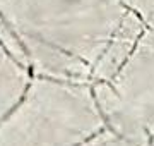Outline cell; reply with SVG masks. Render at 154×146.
<instances>
[{
    "label": "cell",
    "mask_w": 154,
    "mask_h": 146,
    "mask_svg": "<svg viewBox=\"0 0 154 146\" xmlns=\"http://www.w3.org/2000/svg\"><path fill=\"white\" fill-rule=\"evenodd\" d=\"M94 101L93 91L86 84L38 79L28 88L24 103L0 124V146H41V134H46L51 146L79 144L98 134L103 125L89 122L51 125Z\"/></svg>",
    "instance_id": "6da1fadb"
},
{
    "label": "cell",
    "mask_w": 154,
    "mask_h": 146,
    "mask_svg": "<svg viewBox=\"0 0 154 146\" xmlns=\"http://www.w3.org/2000/svg\"><path fill=\"white\" fill-rule=\"evenodd\" d=\"M94 98L113 132L137 146L154 138V31L144 29L137 45L110 81H98Z\"/></svg>",
    "instance_id": "7a4b0ae2"
},
{
    "label": "cell",
    "mask_w": 154,
    "mask_h": 146,
    "mask_svg": "<svg viewBox=\"0 0 154 146\" xmlns=\"http://www.w3.org/2000/svg\"><path fill=\"white\" fill-rule=\"evenodd\" d=\"M144 29V21L137 17V12L127 11L108 46L94 64L91 76L98 81H110L130 57Z\"/></svg>",
    "instance_id": "3957f363"
},
{
    "label": "cell",
    "mask_w": 154,
    "mask_h": 146,
    "mask_svg": "<svg viewBox=\"0 0 154 146\" xmlns=\"http://www.w3.org/2000/svg\"><path fill=\"white\" fill-rule=\"evenodd\" d=\"M82 146H137V144H134V143L130 144V143L120 139L116 132L105 131V132H98L93 138H89Z\"/></svg>",
    "instance_id": "277c9868"
},
{
    "label": "cell",
    "mask_w": 154,
    "mask_h": 146,
    "mask_svg": "<svg viewBox=\"0 0 154 146\" xmlns=\"http://www.w3.org/2000/svg\"><path fill=\"white\" fill-rule=\"evenodd\" d=\"M151 146H154V138H152V141H151Z\"/></svg>",
    "instance_id": "5b68a950"
}]
</instances>
